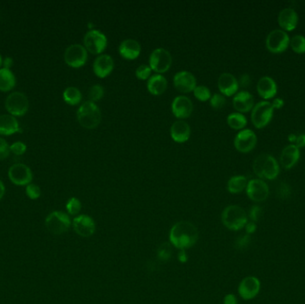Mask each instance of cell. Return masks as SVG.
I'll use <instances>...</instances> for the list:
<instances>
[{"label": "cell", "instance_id": "22", "mask_svg": "<svg viewBox=\"0 0 305 304\" xmlns=\"http://www.w3.org/2000/svg\"><path fill=\"white\" fill-rule=\"evenodd\" d=\"M233 106L238 113H248L255 106V98L248 91H240L233 97Z\"/></svg>", "mask_w": 305, "mask_h": 304}, {"label": "cell", "instance_id": "5", "mask_svg": "<svg viewBox=\"0 0 305 304\" xmlns=\"http://www.w3.org/2000/svg\"><path fill=\"white\" fill-rule=\"evenodd\" d=\"M45 226L51 234L56 236L64 234L71 226L70 215L64 211H52L46 218Z\"/></svg>", "mask_w": 305, "mask_h": 304}, {"label": "cell", "instance_id": "19", "mask_svg": "<svg viewBox=\"0 0 305 304\" xmlns=\"http://www.w3.org/2000/svg\"><path fill=\"white\" fill-rule=\"evenodd\" d=\"M114 62L113 57L106 53H102L95 59L93 63V71L97 77H107L114 70Z\"/></svg>", "mask_w": 305, "mask_h": 304}, {"label": "cell", "instance_id": "49", "mask_svg": "<svg viewBox=\"0 0 305 304\" xmlns=\"http://www.w3.org/2000/svg\"><path fill=\"white\" fill-rule=\"evenodd\" d=\"M178 260L181 263H186L188 261V256L186 250H180L178 254Z\"/></svg>", "mask_w": 305, "mask_h": 304}, {"label": "cell", "instance_id": "18", "mask_svg": "<svg viewBox=\"0 0 305 304\" xmlns=\"http://www.w3.org/2000/svg\"><path fill=\"white\" fill-rule=\"evenodd\" d=\"M193 103L189 97L186 96H178L175 97L171 103V112L175 117L178 119H186L193 113Z\"/></svg>", "mask_w": 305, "mask_h": 304}, {"label": "cell", "instance_id": "17", "mask_svg": "<svg viewBox=\"0 0 305 304\" xmlns=\"http://www.w3.org/2000/svg\"><path fill=\"white\" fill-rule=\"evenodd\" d=\"M173 84L175 88L181 93H189L196 87V79L190 71L181 70L175 74Z\"/></svg>", "mask_w": 305, "mask_h": 304}, {"label": "cell", "instance_id": "20", "mask_svg": "<svg viewBox=\"0 0 305 304\" xmlns=\"http://www.w3.org/2000/svg\"><path fill=\"white\" fill-rule=\"evenodd\" d=\"M278 23L284 31H292L298 25V14L295 9L286 7L278 13Z\"/></svg>", "mask_w": 305, "mask_h": 304}, {"label": "cell", "instance_id": "29", "mask_svg": "<svg viewBox=\"0 0 305 304\" xmlns=\"http://www.w3.org/2000/svg\"><path fill=\"white\" fill-rule=\"evenodd\" d=\"M16 79L12 70L6 68L0 69V91L8 92L15 87Z\"/></svg>", "mask_w": 305, "mask_h": 304}, {"label": "cell", "instance_id": "9", "mask_svg": "<svg viewBox=\"0 0 305 304\" xmlns=\"http://www.w3.org/2000/svg\"><path fill=\"white\" fill-rule=\"evenodd\" d=\"M289 43L290 38L289 34L279 29L272 30L266 38V47L272 53L285 52L289 47Z\"/></svg>", "mask_w": 305, "mask_h": 304}, {"label": "cell", "instance_id": "33", "mask_svg": "<svg viewBox=\"0 0 305 304\" xmlns=\"http://www.w3.org/2000/svg\"><path fill=\"white\" fill-rule=\"evenodd\" d=\"M289 46L291 47L292 50L296 53H305V37L302 35H295L290 39Z\"/></svg>", "mask_w": 305, "mask_h": 304}, {"label": "cell", "instance_id": "10", "mask_svg": "<svg viewBox=\"0 0 305 304\" xmlns=\"http://www.w3.org/2000/svg\"><path fill=\"white\" fill-rule=\"evenodd\" d=\"M84 47L87 52L99 55L107 47V38L100 30H89L84 36Z\"/></svg>", "mask_w": 305, "mask_h": 304}, {"label": "cell", "instance_id": "50", "mask_svg": "<svg viewBox=\"0 0 305 304\" xmlns=\"http://www.w3.org/2000/svg\"><path fill=\"white\" fill-rule=\"evenodd\" d=\"M245 230L247 232V234H253V233H255V231H256V224H255V222H248L246 226H245Z\"/></svg>", "mask_w": 305, "mask_h": 304}, {"label": "cell", "instance_id": "35", "mask_svg": "<svg viewBox=\"0 0 305 304\" xmlns=\"http://www.w3.org/2000/svg\"><path fill=\"white\" fill-rule=\"evenodd\" d=\"M87 95H88L89 101L96 103L100 101L102 97H104V88L101 86L100 84H95L89 88Z\"/></svg>", "mask_w": 305, "mask_h": 304}, {"label": "cell", "instance_id": "39", "mask_svg": "<svg viewBox=\"0 0 305 304\" xmlns=\"http://www.w3.org/2000/svg\"><path fill=\"white\" fill-rule=\"evenodd\" d=\"M171 244L165 243L158 248L157 257L161 261H169L171 259Z\"/></svg>", "mask_w": 305, "mask_h": 304}, {"label": "cell", "instance_id": "45", "mask_svg": "<svg viewBox=\"0 0 305 304\" xmlns=\"http://www.w3.org/2000/svg\"><path fill=\"white\" fill-rule=\"evenodd\" d=\"M238 81L239 86L243 87H248L249 85L251 84V77L249 76L248 74H243L240 76Z\"/></svg>", "mask_w": 305, "mask_h": 304}, {"label": "cell", "instance_id": "41", "mask_svg": "<svg viewBox=\"0 0 305 304\" xmlns=\"http://www.w3.org/2000/svg\"><path fill=\"white\" fill-rule=\"evenodd\" d=\"M27 150V146L22 141H16L10 146L11 153L15 155H22Z\"/></svg>", "mask_w": 305, "mask_h": 304}, {"label": "cell", "instance_id": "28", "mask_svg": "<svg viewBox=\"0 0 305 304\" xmlns=\"http://www.w3.org/2000/svg\"><path fill=\"white\" fill-rule=\"evenodd\" d=\"M168 82L164 75L154 74L148 80V90L154 96H160L167 90Z\"/></svg>", "mask_w": 305, "mask_h": 304}, {"label": "cell", "instance_id": "14", "mask_svg": "<svg viewBox=\"0 0 305 304\" xmlns=\"http://www.w3.org/2000/svg\"><path fill=\"white\" fill-rule=\"evenodd\" d=\"M8 177L11 182L16 186H27L32 181V171L24 164H15L8 170Z\"/></svg>", "mask_w": 305, "mask_h": 304}, {"label": "cell", "instance_id": "23", "mask_svg": "<svg viewBox=\"0 0 305 304\" xmlns=\"http://www.w3.org/2000/svg\"><path fill=\"white\" fill-rule=\"evenodd\" d=\"M141 53V46L138 40L127 39L122 40L119 46V53L127 60L137 59Z\"/></svg>", "mask_w": 305, "mask_h": 304}, {"label": "cell", "instance_id": "16", "mask_svg": "<svg viewBox=\"0 0 305 304\" xmlns=\"http://www.w3.org/2000/svg\"><path fill=\"white\" fill-rule=\"evenodd\" d=\"M261 290V282L259 278L249 276L244 278L238 285V294L245 301L255 299Z\"/></svg>", "mask_w": 305, "mask_h": 304}, {"label": "cell", "instance_id": "26", "mask_svg": "<svg viewBox=\"0 0 305 304\" xmlns=\"http://www.w3.org/2000/svg\"><path fill=\"white\" fill-rule=\"evenodd\" d=\"M300 159V150L295 145H289L281 152L280 155V164L282 167L289 170L297 164Z\"/></svg>", "mask_w": 305, "mask_h": 304}, {"label": "cell", "instance_id": "34", "mask_svg": "<svg viewBox=\"0 0 305 304\" xmlns=\"http://www.w3.org/2000/svg\"><path fill=\"white\" fill-rule=\"evenodd\" d=\"M66 211L69 215L71 216H78V214L80 213L82 208V204L80 199L77 198H70L66 203L65 205Z\"/></svg>", "mask_w": 305, "mask_h": 304}, {"label": "cell", "instance_id": "48", "mask_svg": "<svg viewBox=\"0 0 305 304\" xmlns=\"http://www.w3.org/2000/svg\"><path fill=\"white\" fill-rule=\"evenodd\" d=\"M284 104H285V103H284V100H283L282 98H280V97L275 98V99L272 102L273 109H281L283 105H284Z\"/></svg>", "mask_w": 305, "mask_h": 304}, {"label": "cell", "instance_id": "21", "mask_svg": "<svg viewBox=\"0 0 305 304\" xmlns=\"http://www.w3.org/2000/svg\"><path fill=\"white\" fill-rule=\"evenodd\" d=\"M218 87L223 96L231 97L238 93L239 85L237 78L233 74L224 73L219 77Z\"/></svg>", "mask_w": 305, "mask_h": 304}, {"label": "cell", "instance_id": "37", "mask_svg": "<svg viewBox=\"0 0 305 304\" xmlns=\"http://www.w3.org/2000/svg\"><path fill=\"white\" fill-rule=\"evenodd\" d=\"M25 194L31 200H37V199L41 198V187H39L38 185L30 183L25 187Z\"/></svg>", "mask_w": 305, "mask_h": 304}, {"label": "cell", "instance_id": "12", "mask_svg": "<svg viewBox=\"0 0 305 304\" xmlns=\"http://www.w3.org/2000/svg\"><path fill=\"white\" fill-rule=\"evenodd\" d=\"M245 190L249 199L255 203L264 202L267 200L270 194L268 185L263 180L260 178H254L249 181Z\"/></svg>", "mask_w": 305, "mask_h": 304}, {"label": "cell", "instance_id": "43", "mask_svg": "<svg viewBox=\"0 0 305 304\" xmlns=\"http://www.w3.org/2000/svg\"><path fill=\"white\" fill-rule=\"evenodd\" d=\"M261 213H262V208L258 206V205H255L250 210L249 217H250L253 222H256V221H258L260 216H261Z\"/></svg>", "mask_w": 305, "mask_h": 304}, {"label": "cell", "instance_id": "15", "mask_svg": "<svg viewBox=\"0 0 305 304\" xmlns=\"http://www.w3.org/2000/svg\"><path fill=\"white\" fill-rule=\"evenodd\" d=\"M256 144L257 137L255 132L251 130H242L237 134L234 139L236 149L243 154H246L254 150Z\"/></svg>", "mask_w": 305, "mask_h": 304}, {"label": "cell", "instance_id": "25", "mask_svg": "<svg viewBox=\"0 0 305 304\" xmlns=\"http://www.w3.org/2000/svg\"><path fill=\"white\" fill-rule=\"evenodd\" d=\"M256 88H257L259 96L265 100L272 99L275 97L278 92V86L276 84L275 80L268 76L261 78L258 80Z\"/></svg>", "mask_w": 305, "mask_h": 304}, {"label": "cell", "instance_id": "11", "mask_svg": "<svg viewBox=\"0 0 305 304\" xmlns=\"http://www.w3.org/2000/svg\"><path fill=\"white\" fill-rule=\"evenodd\" d=\"M64 61L73 68H81L87 61V51L81 44H73L65 49Z\"/></svg>", "mask_w": 305, "mask_h": 304}, {"label": "cell", "instance_id": "30", "mask_svg": "<svg viewBox=\"0 0 305 304\" xmlns=\"http://www.w3.org/2000/svg\"><path fill=\"white\" fill-rule=\"evenodd\" d=\"M247 178L243 175H237L230 177L228 181L227 188L230 194H239L247 187Z\"/></svg>", "mask_w": 305, "mask_h": 304}, {"label": "cell", "instance_id": "51", "mask_svg": "<svg viewBox=\"0 0 305 304\" xmlns=\"http://www.w3.org/2000/svg\"><path fill=\"white\" fill-rule=\"evenodd\" d=\"M14 64V60L11 57H6L3 59V67L2 68H6V69H9L11 70V67L13 66Z\"/></svg>", "mask_w": 305, "mask_h": 304}, {"label": "cell", "instance_id": "54", "mask_svg": "<svg viewBox=\"0 0 305 304\" xmlns=\"http://www.w3.org/2000/svg\"><path fill=\"white\" fill-rule=\"evenodd\" d=\"M3 66V58L1 57V55H0V69H1V67Z\"/></svg>", "mask_w": 305, "mask_h": 304}, {"label": "cell", "instance_id": "46", "mask_svg": "<svg viewBox=\"0 0 305 304\" xmlns=\"http://www.w3.org/2000/svg\"><path fill=\"white\" fill-rule=\"evenodd\" d=\"M238 299L233 294H228L223 299V304H238Z\"/></svg>", "mask_w": 305, "mask_h": 304}, {"label": "cell", "instance_id": "4", "mask_svg": "<svg viewBox=\"0 0 305 304\" xmlns=\"http://www.w3.org/2000/svg\"><path fill=\"white\" fill-rule=\"evenodd\" d=\"M77 119L82 127L87 130H93L100 124L102 114L96 103L86 101L78 109Z\"/></svg>", "mask_w": 305, "mask_h": 304}, {"label": "cell", "instance_id": "47", "mask_svg": "<svg viewBox=\"0 0 305 304\" xmlns=\"http://www.w3.org/2000/svg\"><path fill=\"white\" fill-rule=\"evenodd\" d=\"M295 146L300 148L305 147V134H301L296 137V140H295Z\"/></svg>", "mask_w": 305, "mask_h": 304}, {"label": "cell", "instance_id": "32", "mask_svg": "<svg viewBox=\"0 0 305 304\" xmlns=\"http://www.w3.org/2000/svg\"><path fill=\"white\" fill-rule=\"evenodd\" d=\"M227 122H228V126L233 130L242 131L247 124V119L243 114L232 113L227 118Z\"/></svg>", "mask_w": 305, "mask_h": 304}, {"label": "cell", "instance_id": "38", "mask_svg": "<svg viewBox=\"0 0 305 304\" xmlns=\"http://www.w3.org/2000/svg\"><path fill=\"white\" fill-rule=\"evenodd\" d=\"M152 69L147 64H141L136 69L135 74L138 80H146L151 77Z\"/></svg>", "mask_w": 305, "mask_h": 304}, {"label": "cell", "instance_id": "3", "mask_svg": "<svg viewBox=\"0 0 305 304\" xmlns=\"http://www.w3.org/2000/svg\"><path fill=\"white\" fill-rule=\"evenodd\" d=\"M253 169L255 175L260 177V180L266 178L268 181L275 180L280 171L275 158L267 154H260L258 157H256L253 164Z\"/></svg>", "mask_w": 305, "mask_h": 304}, {"label": "cell", "instance_id": "40", "mask_svg": "<svg viewBox=\"0 0 305 304\" xmlns=\"http://www.w3.org/2000/svg\"><path fill=\"white\" fill-rule=\"evenodd\" d=\"M226 102H227L226 98L222 94H214L210 98V104L211 107L216 110L222 109V107L225 106Z\"/></svg>", "mask_w": 305, "mask_h": 304}, {"label": "cell", "instance_id": "13", "mask_svg": "<svg viewBox=\"0 0 305 304\" xmlns=\"http://www.w3.org/2000/svg\"><path fill=\"white\" fill-rule=\"evenodd\" d=\"M71 227L76 234L81 238H91L96 232V222L93 218L81 214L74 218L71 221Z\"/></svg>", "mask_w": 305, "mask_h": 304}, {"label": "cell", "instance_id": "31", "mask_svg": "<svg viewBox=\"0 0 305 304\" xmlns=\"http://www.w3.org/2000/svg\"><path fill=\"white\" fill-rule=\"evenodd\" d=\"M64 100L66 104L70 105H76L81 103L82 99V94L81 91L76 87H68L63 93Z\"/></svg>", "mask_w": 305, "mask_h": 304}, {"label": "cell", "instance_id": "42", "mask_svg": "<svg viewBox=\"0 0 305 304\" xmlns=\"http://www.w3.org/2000/svg\"><path fill=\"white\" fill-rule=\"evenodd\" d=\"M10 146L7 144V141L0 137V160L7 159L10 154Z\"/></svg>", "mask_w": 305, "mask_h": 304}, {"label": "cell", "instance_id": "52", "mask_svg": "<svg viewBox=\"0 0 305 304\" xmlns=\"http://www.w3.org/2000/svg\"><path fill=\"white\" fill-rule=\"evenodd\" d=\"M5 194H6V187L2 181H0V200L5 196Z\"/></svg>", "mask_w": 305, "mask_h": 304}, {"label": "cell", "instance_id": "6", "mask_svg": "<svg viewBox=\"0 0 305 304\" xmlns=\"http://www.w3.org/2000/svg\"><path fill=\"white\" fill-rule=\"evenodd\" d=\"M274 109L268 101H262L255 104L252 110L251 120L254 126L257 129L266 127L273 117Z\"/></svg>", "mask_w": 305, "mask_h": 304}, {"label": "cell", "instance_id": "36", "mask_svg": "<svg viewBox=\"0 0 305 304\" xmlns=\"http://www.w3.org/2000/svg\"><path fill=\"white\" fill-rule=\"evenodd\" d=\"M193 92H194V97L198 98V100L201 101V102H206L211 97L210 88L206 87V86H204V85L196 86Z\"/></svg>", "mask_w": 305, "mask_h": 304}, {"label": "cell", "instance_id": "2", "mask_svg": "<svg viewBox=\"0 0 305 304\" xmlns=\"http://www.w3.org/2000/svg\"><path fill=\"white\" fill-rule=\"evenodd\" d=\"M222 222L229 230H241L248 223V216L243 208L232 204L222 211Z\"/></svg>", "mask_w": 305, "mask_h": 304}, {"label": "cell", "instance_id": "7", "mask_svg": "<svg viewBox=\"0 0 305 304\" xmlns=\"http://www.w3.org/2000/svg\"><path fill=\"white\" fill-rule=\"evenodd\" d=\"M5 106L7 112L14 117L24 116L29 110V100L25 94L15 91L8 95Z\"/></svg>", "mask_w": 305, "mask_h": 304}, {"label": "cell", "instance_id": "53", "mask_svg": "<svg viewBox=\"0 0 305 304\" xmlns=\"http://www.w3.org/2000/svg\"><path fill=\"white\" fill-rule=\"evenodd\" d=\"M296 137H297V136H295V134H291V135H289V140L292 143H295Z\"/></svg>", "mask_w": 305, "mask_h": 304}, {"label": "cell", "instance_id": "8", "mask_svg": "<svg viewBox=\"0 0 305 304\" xmlns=\"http://www.w3.org/2000/svg\"><path fill=\"white\" fill-rule=\"evenodd\" d=\"M172 57L171 53L163 47L155 48L149 57V66L156 74H165L171 68Z\"/></svg>", "mask_w": 305, "mask_h": 304}, {"label": "cell", "instance_id": "44", "mask_svg": "<svg viewBox=\"0 0 305 304\" xmlns=\"http://www.w3.org/2000/svg\"><path fill=\"white\" fill-rule=\"evenodd\" d=\"M250 237L248 235L246 236H243L241 238H238V240L236 241V246L238 248H244L247 246L250 242Z\"/></svg>", "mask_w": 305, "mask_h": 304}, {"label": "cell", "instance_id": "1", "mask_svg": "<svg viewBox=\"0 0 305 304\" xmlns=\"http://www.w3.org/2000/svg\"><path fill=\"white\" fill-rule=\"evenodd\" d=\"M199 233L198 227L190 221H182L171 227L169 238L171 245L178 250H187L198 243Z\"/></svg>", "mask_w": 305, "mask_h": 304}, {"label": "cell", "instance_id": "24", "mask_svg": "<svg viewBox=\"0 0 305 304\" xmlns=\"http://www.w3.org/2000/svg\"><path fill=\"white\" fill-rule=\"evenodd\" d=\"M170 132H171L172 140L181 144L189 139L191 129L188 122H186L184 120H178L172 123Z\"/></svg>", "mask_w": 305, "mask_h": 304}, {"label": "cell", "instance_id": "27", "mask_svg": "<svg viewBox=\"0 0 305 304\" xmlns=\"http://www.w3.org/2000/svg\"><path fill=\"white\" fill-rule=\"evenodd\" d=\"M20 131L16 118L11 114L0 115V135L10 136Z\"/></svg>", "mask_w": 305, "mask_h": 304}]
</instances>
